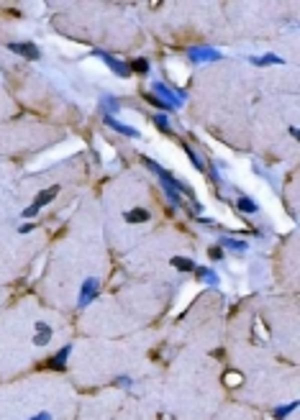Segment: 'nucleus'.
<instances>
[{
    "mask_svg": "<svg viewBox=\"0 0 300 420\" xmlns=\"http://www.w3.org/2000/svg\"><path fill=\"white\" fill-rule=\"evenodd\" d=\"M57 195H59V187H57V185H54V187H47L44 192H39V197H36V200H34V203H31L24 213H21V215H24V218H36V213H39L41 208H44L47 203H52Z\"/></svg>",
    "mask_w": 300,
    "mask_h": 420,
    "instance_id": "f257e3e1",
    "label": "nucleus"
},
{
    "mask_svg": "<svg viewBox=\"0 0 300 420\" xmlns=\"http://www.w3.org/2000/svg\"><path fill=\"white\" fill-rule=\"evenodd\" d=\"M98 292H100V282H98V277H88V279L82 282V287H80L77 307H88V305L98 297Z\"/></svg>",
    "mask_w": 300,
    "mask_h": 420,
    "instance_id": "f03ea898",
    "label": "nucleus"
},
{
    "mask_svg": "<svg viewBox=\"0 0 300 420\" xmlns=\"http://www.w3.org/2000/svg\"><path fill=\"white\" fill-rule=\"evenodd\" d=\"M187 59L195 62V64L218 62V59H221V52H216L213 47H192V49H187Z\"/></svg>",
    "mask_w": 300,
    "mask_h": 420,
    "instance_id": "7ed1b4c3",
    "label": "nucleus"
},
{
    "mask_svg": "<svg viewBox=\"0 0 300 420\" xmlns=\"http://www.w3.org/2000/svg\"><path fill=\"white\" fill-rule=\"evenodd\" d=\"M93 54H95V57H100V59H103L105 64H108L113 75H118V77H128V75H131V70H128V64H126V62H121V59H116L113 54L103 52V49H95Z\"/></svg>",
    "mask_w": 300,
    "mask_h": 420,
    "instance_id": "20e7f679",
    "label": "nucleus"
},
{
    "mask_svg": "<svg viewBox=\"0 0 300 420\" xmlns=\"http://www.w3.org/2000/svg\"><path fill=\"white\" fill-rule=\"evenodd\" d=\"M152 90L157 93V98H159L162 103H167V105H169V108H172V110L182 105V100H180V95H177V90H169V87H167L164 82H159V80H157V82L152 85Z\"/></svg>",
    "mask_w": 300,
    "mask_h": 420,
    "instance_id": "39448f33",
    "label": "nucleus"
},
{
    "mask_svg": "<svg viewBox=\"0 0 300 420\" xmlns=\"http://www.w3.org/2000/svg\"><path fill=\"white\" fill-rule=\"evenodd\" d=\"M8 49L16 52V54H21V57H26V59H39L41 57L39 47H36V44H31V41H13V44H8Z\"/></svg>",
    "mask_w": 300,
    "mask_h": 420,
    "instance_id": "423d86ee",
    "label": "nucleus"
},
{
    "mask_svg": "<svg viewBox=\"0 0 300 420\" xmlns=\"http://www.w3.org/2000/svg\"><path fill=\"white\" fill-rule=\"evenodd\" d=\"M103 121H105V126H111L113 131H118V134H123V136H128V139H139V136H141L134 126H126V123H121V121H116V118H111V116H103Z\"/></svg>",
    "mask_w": 300,
    "mask_h": 420,
    "instance_id": "0eeeda50",
    "label": "nucleus"
},
{
    "mask_svg": "<svg viewBox=\"0 0 300 420\" xmlns=\"http://www.w3.org/2000/svg\"><path fill=\"white\" fill-rule=\"evenodd\" d=\"M52 341V325L44 320H36V333H34V343L36 346H47Z\"/></svg>",
    "mask_w": 300,
    "mask_h": 420,
    "instance_id": "6e6552de",
    "label": "nucleus"
},
{
    "mask_svg": "<svg viewBox=\"0 0 300 420\" xmlns=\"http://www.w3.org/2000/svg\"><path fill=\"white\" fill-rule=\"evenodd\" d=\"M218 246L221 249H228V251H246L249 246H246V241H241V238H231V236H218Z\"/></svg>",
    "mask_w": 300,
    "mask_h": 420,
    "instance_id": "1a4fd4ad",
    "label": "nucleus"
},
{
    "mask_svg": "<svg viewBox=\"0 0 300 420\" xmlns=\"http://www.w3.org/2000/svg\"><path fill=\"white\" fill-rule=\"evenodd\" d=\"M100 108H103V116H111L113 118V113H118V110H121V100L113 98V95H103L100 98Z\"/></svg>",
    "mask_w": 300,
    "mask_h": 420,
    "instance_id": "9d476101",
    "label": "nucleus"
},
{
    "mask_svg": "<svg viewBox=\"0 0 300 420\" xmlns=\"http://www.w3.org/2000/svg\"><path fill=\"white\" fill-rule=\"evenodd\" d=\"M70 353H72V343H67V346H62V351L59 353H54V356H52V361H49V366L52 369H64V366H67V356H70Z\"/></svg>",
    "mask_w": 300,
    "mask_h": 420,
    "instance_id": "9b49d317",
    "label": "nucleus"
},
{
    "mask_svg": "<svg viewBox=\"0 0 300 420\" xmlns=\"http://www.w3.org/2000/svg\"><path fill=\"white\" fill-rule=\"evenodd\" d=\"M192 272L198 274V279H200V282H205V284H210V287H218V284H221L218 274L213 272V269H208V267H195Z\"/></svg>",
    "mask_w": 300,
    "mask_h": 420,
    "instance_id": "f8f14e48",
    "label": "nucleus"
},
{
    "mask_svg": "<svg viewBox=\"0 0 300 420\" xmlns=\"http://www.w3.org/2000/svg\"><path fill=\"white\" fill-rule=\"evenodd\" d=\"M254 67H269V64H285L282 57H277V54H264V57H251L249 59Z\"/></svg>",
    "mask_w": 300,
    "mask_h": 420,
    "instance_id": "ddd939ff",
    "label": "nucleus"
},
{
    "mask_svg": "<svg viewBox=\"0 0 300 420\" xmlns=\"http://www.w3.org/2000/svg\"><path fill=\"white\" fill-rule=\"evenodd\" d=\"M149 218H152V215H149V210H144V208H134V210H128V213H126V220H128V223H146Z\"/></svg>",
    "mask_w": 300,
    "mask_h": 420,
    "instance_id": "4468645a",
    "label": "nucleus"
},
{
    "mask_svg": "<svg viewBox=\"0 0 300 420\" xmlns=\"http://www.w3.org/2000/svg\"><path fill=\"white\" fill-rule=\"evenodd\" d=\"M236 205H239V210H241V213H249V215H254L256 210H259V205H256V203L251 200V197H246V195H241V197H239Z\"/></svg>",
    "mask_w": 300,
    "mask_h": 420,
    "instance_id": "2eb2a0df",
    "label": "nucleus"
},
{
    "mask_svg": "<svg viewBox=\"0 0 300 420\" xmlns=\"http://www.w3.org/2000/svg\"><path fill=\"white\" fill-rule=\"evenodd\" d=\"M172 267L180 269V272H192V269H195V264H192L190 259H185V256H172Z\"/></svg>",
    "mask_w": 300,
    "mask_h": 420,
    "instance_id": "dca6fc26",
    "label": "nucleus"
},
{
    "mask_svg": "<svg viewBox=\"0 0 300 420\" xmlns=\"http://www.w3.org/2000/svg\"><path fill=\"white\" fill-rule=\"evenodd\" d=\"M128 70L136 72V75H149V62L146 59H134L131 64H128Z\"/></svg>",
    "mask_w": 300,
    "mask_h": 420,
    "instance_id": "f3484780",
    "label": "nucleus"
},
{
    "mask_svg": "<svg viewBox=\"0 0 300 420\" xmlns=\"http://www.w3.org/2000/svg\"><path fill=\"white\" fill-rule=\"evenodd\" d=\"M295 407H297V402H290V405H280V407H274V412H272V415H274V420H282V417H287V415H290V412H292Z\"/></svg>",
    "mask_w": 300,
    "mask_h": 420,
    "instance_id": "a211bd4d",
    "label": "nucleus"
},
{
    "mask_svg": "<svg viewBox=\"0 0 300 420\" xmlns=\"http://www.w3.org/2000/svg\"><path fill=\"white\" fill-rule=\"evenodd\" d=\"M185 154H187V157H190V162H192V167H195L198 172H203V169H205V164H203V159H200V157H198V154H195V151H192L190 146H185Z\"/></svg>",
    "mask_w": 300,
    "mask_h": 420,
    "instance_id": "6ab92c4d",
    "label": "nucleus"
},
{
    "mask_svg": "<svg viewBox=\"0 0 300 420\" xmlns=\"http://www.w3.org/2000/svg\"><path fill=\"white\" fill-rule=\"evenodd\" d=\"M144 98H146V103H152V105H154V108H159V110H172V108H169L167 103H162V100H159L154 93H146Z\"/></svg>",
    "mask_w": 300,
    "mask_h": 420,
    "instance_id": "aec40b11",
    "label": "nucleus"
},
{
    "mask_svg": "<svg viewBox=\"0 0 300 420\" xmlns=\"http://www.w3.org/2000/svg\"><path fill=\"white\" fill-rule=\"evenodd\" d=\"M154 126H159L164 134H169V131H172V128H169V121H167L164 113H154Z\"/></svg>",
    "mask_w": 300,
    "mask_h": 420,
    "instance_id": "412c9836",
    "label": "nucleus"
},
{
    "mask_svg": "<svg viewBox=\"0 0 300 420\" xmlns=\"http://www.w3.org/2000/svg\"><path fill=\"white\" fill-rule=\"evenodd\" d=\"M116 384L123 387V389H131V387H134V379L128 377V374H121V377H116Z\"/></svg>",
    "mask_w": 300,
    "mask_h": 420,
    "instance_id": "4be33fe9",
    "label": "nucleus"
},
{
    "mask_svg": "<svg viewBox=\"0 0 300 420\" xmlns=\"http://www.w3.org/2000/svg\"><path fill=\"white\" fill-rule=\"evenodd\" d=\"M226 384H228V387H239V384H241V374L228 371V374H226Z\"/></svg>",
    "mask_w": 300,
    "mask_h": 420,
    "instance_id": "5701e85b",
    "label": "nucleus"
},
{
    "mask_svg": "<svg viewBox=\"0 0 300 420\" xmlns=\"http://www.w3.org/2000/svg\"><path fill=\"white\" fill-rule=\"evenodd\" d=\"M144 164H146V167H149V169H152V172H154V174H157V177H162V174H164V172H167V169H164V167H159V164H157V162H154V159H144Z\"/></svg>",
    "mask_w": 300,
    "mask_h": 420,
    "instance_id": "b1692460",
    "label": "nucleus"
},
{
    "mask_svg": "<svg viewBox=\"0 0 300 420\" xmlns=\"http://www.w3.org/2000/svg\"><path fill=\"white\" fill-rule=\"evenodd\" d=\"M208 256H210L213 261H221V259H223V249H221V246H213V249L208 251Z\"/></svg>",
    "mask_w": 300,
    "mask_h": 420,
    "instance_id": "393cba45",
    "label": "nucleus"
},
{
    "mask_svg": "<svg viewBox=\"0 0 300 420\" xmlns=\"http://www.w3.org/2000/svg\"><path fill=\"white\" fill-rule=\"evenodd\" d=\"M29 420H52V412H39V415H34Z\"/></svg>",
    "mask_w": 300,
    "mask_h": 420,
    "instance_id": "a878e982",
    "label": "nucleus"
},
{
    "mask_svg": "<svg viewBox=\"0 0 300 420\" xmlns=\"http://www.w3.org/2000/svg\"><path fill=\"white\" fill-rule=\"evenodd\" d=\"M18 231H21V233H31V231H34V223H24Z\"/></svg>",
    "mask_w": 300,
    "mask_h": 420,
    "instance_id": "bb28decb",
    "label": "nucleus"
},
{
    "mask_svg": "<svg viewBox=\"0 0 300 420\" xmlns=\"http://www.w3.org/2000/svg\"><path fill=\"white\" fill-rule=\"evenodd\" d=\"M210 180H213V182H218V180H221V177H218V169H216V167H210Z\"/></svg>",
    "mask_w": 300,
    "mask_h": 420,
    "instance_id": "cd10ccee",
    "label": "nucleus"
}]
</instances>
